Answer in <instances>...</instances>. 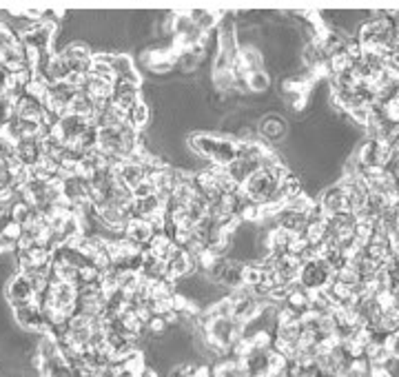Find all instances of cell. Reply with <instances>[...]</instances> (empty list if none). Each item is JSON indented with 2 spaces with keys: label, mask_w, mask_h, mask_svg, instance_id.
I'll list each match as a JSON object with an SVG mask.
<instances>
[{
  "label": "cell",
  "mask_w": 399,
  "mask_h": 377,
  "mask_svg": "<svg viewBox=\"0 0 399 377\" xmlns=\"http://www.w3.org/2000/svg\"><path fill=\"white\" fill-rule=\"evenodd\" d=\"M189 144L213 167H228L237 157V140L215 136V133H193Z\"/></svg>",
  "instance_id": "cell-3"
},
{
  "label": "cell",
  "mask_w": 399,
  "mask_h": 377,
  "mask_svg": "<svg viewBox=\"0 0 399 377\" xmlns=\"http://www.w3.org/2000/svg\"><path fill=\"white\" fill-rule=\"evenodd\" d=\"M78 87H74L69 80H60V82H49L47 84L45 93L40 95V102L45 107V111L49 114L52 120L65 116L69 111V105L74 100Z\"/></svg>",
  "instance_id": "cell-4"
},
{
  "label": "cell",
  "mask_w": 399,
  "mask_h": 377,
  "mask_svg": "<svg viewBox=\"0 0 399 377\" xmlns=\"http://www.w3.org/2000/svg\"><path fill=\"white\" fill-rule=\"evenodd\" d=\"M318 206L322 209L324 215H337V213H350V202H348V193L346 187L342 185H335L331 189L324 191V196L320 198Z\"/></svg>",
  "instance_id": "cell-8"
},
{
  "label": "cell",
  "mask_w": 399,
  "mask_h": 377,
  "mask_svg": "<svg viewBox=\"0 0 399 377\" xmlns=\"http://www.w3.org/2000/svg\"><path fill=\"white\" fill-rule=\"evenodd\" d=\"M14 322L18 328L27 333L36 335H45L47 333V322H45V313L38 302H29V304H20L14 307Z\"/></svg>",
  "instance_id": "cell-7"
},
{
  "label": "cell",
  "mask_w": 399,
  "mask_h": 377,
  "mask_svg": "<svg viewBox=\"0 0 399 377\" xmlns=\"http://www.w3.org/2000/svg\"><path fill=\"white\" fill-rule=\"evenodd\" d=\"M386 348H389L391 357L395 362H399V328H397V331H393L391 335H386Z\"/></svg>",
  "instance_id": "cell-13"
},
{
  "label": "cell",
  "mask_w": 399,
  "mask_h": 377,
  "mask_svg": "<svg viewBox=\"0 0 399 377\" xmlns=\"http://www.w3.org/2000/svg\"><path fill=\"white\" fill-rule=\"evenodd\" d=\"M335 271L329 266V262H324L322 258L315 260H304L299 266V275L297 282L302 288L306 291H315V288H326L333 282Z\"/></svg>",
  "instance_id": "cell-5"
},
{
  "label": "cell",
  "mask_w": 399,
  "mask_h": 377,
  "mask_svg": "<svg viewBox=\"0 0 399 377\" xmlns=\"http://www.w3.org/2000/svg\"><path fill=\"white\" fill-rule=\"evenodd\" d=\"M0 67H5L22 89L27 87V82L33 76L25 45H22L20 36L11 31L5 22H0Z\"/></svg>",
  "instance_id": "cell-2"
},
{
  "label": "cell",
  "mask_w": 399,
  "mask_h": 377,
  "mask_svg": "<svg viewBox=\"0 0 399 377\" xmlns=\"http://www.w3.org/2000/svg\"><path fill=\"white\" fill-rule=\"evenodd\" d=\"M5 298L9 302V307H20V304L38 302V291L33 286V277L25 271H18L7 279L5 286Z\"/></svg>",
  "instance_id": "cell-6"
},
{
  "label": "cell",
  "mask_w": 399,
  "mask_h": 377,
  "mask_svg": "<svg viewBox=\"0 0 399 377\" xmlns=\"http://www.w3.org/2000/svg\"><path fill=\"white\" fill-rule=\"evenodd\" d=\"M153 233H155L153 224L149 220H144V217H136V215L129 217L125 229H123V236L129 238L131 242H136V245H140V247H147L149 240L153 238Z\"/></svg>",
  "instance_id": "cell-9"
},
{
  "label": "cell",
  "mask_w": 399,
  "mask_h": 377,
  "mask_svg": "<svg viewBox=\"0 0 399 377\" xmlns=\"http://www.w3.org/2000/svg\"><path fill=\"white\" fill-rule=\"evenodd\" d=\"M16 242L9 240L3 231H0V255H7V253H16Z\"/></svg>",
  "instance_id": "cell-14"
},
{
  "label": "cell",
  "mask_w": 399,
  "mask_h": 377,
  "mask_svg": "<svg viewBox=\"0 0 399 377\" xmlns=\"http://www.w3.org/2000/svg\"><path fill=\"white\" fill-rule=\"evenodd\" d=\"M140 147V131L136 127H131L127 120L118 125H107V127H98V149L102 155H107L109 160H125V157L133 155Z\"/></svg>",
  "instance_id": "cell-1"
},
{
  "label": "cell",
  "mask_w": 399,
  "mask_h": 377,
  "mask_svg": "<svg viewBox=\"0 0 399 377\" xmlns=\"http://www.w3.org/2000/svg\"><path fill=\"white\" fill-rule=\"evenodd\" d=\"M140 100V89L138 82H129V80H118L114 93H111V102L120 105L123 109H129Z\"/></svg>",
  "instance_id": "cell-10"
},
{
  "label": "cell",
  "mask_w": 399,
  "mask_h": 377,
  "mask_svg": "<svg viewBox=\"0 0 399 377\" xmlns=\"http://www.w3.org/2000/svg\"><path fill=\"white\" fill-rule=\"evenodd\" d=\"M260 133H262V138L266 140H280V136L284 133V120L280 118H269L266 123L260 127Z\"/></svg>",
  "instance_id": "cell-12"
},
{
  "label": "cell",
  "mask_w": 399,
  "mask_h": 377,
  "mask_svg": "<svg viewBox=\"0 0 399 377\" xmlns=\"http://www.w3.org/2000/svg\"><path fill=\"white\" fill-rule=\"evenodd\" d=\"M127 123L140 131L144 125L149 123V109H147V105H144L142 100H138L133 107H129L127 109Z\"/></svg>",
  "instance_id": "cell-11"
},
{
  "label": "cell",
  "mask_w": 399,
  "mask_h": 377,
  "mask_svg": "<svg viewBox=\"0 0 399 377\" xmlns=\"http://www.w3.org/2000/svg\"><path fill=\"white\" fill-rule=\"evenodd\" d=\"M368 377H395L391 367H370Z\"/></svg>",
  "instance_id": "cell-15"
}]
</instances>
